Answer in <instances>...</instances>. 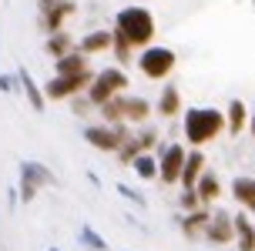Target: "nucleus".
<instances>
[{
  "mask_svg": "<svg viewBox=\"0 0 255 251\" xmlns=\"http://www.w3.org/2000/svg\"><path fill=\"white\" fill-rule=\"evenodd\" d=\"M245 127V104L242 100H232L229 104V131L232 134H242Z\"/></svg>",
  "mask_w": 255,
  "mask_h": 251,
  "instance_id": "412c9836",
  "label": "nucleus"
},
{
  "mask_svg": "<svg viewBox=\"0 0 255 251\" xmlns=\"http://www.w3.org/2000/svg\"><path fill=\"white\" fill-rule=\"evenodd\" d=\"M235 231H239V248L242 251H255V228L245 221L242 214L235 218Z\"/></svg>",
  "mask_w": 255,
  "mask_h": 251,
  "instance_id": "aec40b11",
  "label": "nucleus"
},
{
  "mask_svg": "<svg viewBox=\"0 0 255 251\" xmlns=\"http://www.w3.org/2000/svg\"><path fill=\"white\" fill-rule=\"evenodd\" d=\"M101 111H104L108 121H121V117H125V114H121V100H118V97H111L108 104H101Z\"/></svg>",
  "mask_w": 255,
  "mask_h": 251,
  "instance_id": "a878e982",
  "label": "nucleus"
},
{
  "mask_svg": "<svg viewBox=\"0 0 255 251\" xmlns=\"http://www.w3.org/2000/svg\"><path fill=\"white\" fill-rule=\"evenodd\" d=\"M128 131L125 127H84V141L94 144L98 151H118L125 144Z\"/></svg>",
  "mask_w": 255,
  "mask_h": 251,
  "instance_id": "0eeeda50",
  "label": "nucleus"
},
{
  "mask_svg": "<svg viewBox=\"0 0 255 251\" xmlns=\"http://www.w3.org/2000/svg\"><path fill=\"white\" fill-rule=\"evenodd\" d=\"M54 181H57V177H54L44 164H37V161H24V164H20V198H24V201H34L37 188L54 184Z\"/></svg>",
  "mask_w": 255,
  "mask_h": 251,
  "instance_id": "39448f33",
  "label": "nucleus"
},
{
  "mask_svg": "<svg viewBox=\"0 0 255 251\" xmlns=\"http://www.w3.org/2000/svg\"><path fill=\"white\" fill-rule=\"evenodd\" d=\"M13 84H10V77H0V90H10Z\"/></svg>",
  "mask_w": 255,
  "mask_h": 251,
  "instance_id": "c85d7f7f",
  "label": "nucleus"
},
{
  "mask_svg": "<svg viewBox=\"0 0 255 251\" xmlns=\"http://www.w3.org/2000/svg\"><path fill=\"white\" fill-rule=\"evenodd\" d=\"M178 107H181L178 87H165V94H161V100H158V114H161V117H175Z\"/></svg>",
  "mask_w": 255,
  "mask_h": 251,
  "instance_id": "f3484780",
  "label": "nucleus"
},
{
  "mask_svg": "<svg viewBox=\"0 0 255 251\" xmlns=\"http://www.w3.org/2000/svg\"><path fill=\"white\" fill-rule=\"evenodd\" d=\"M67 47H71V37H67V34H61V30L51 34V40H47V54H51V57H64Z\"/></svg>",
  "mask_w": 255,
  "mask_h": 251,
  "instance_id": "4be33fe9",
  "label": "nucleus"
},
{
  "mask_svg": "<svg viewBox=\"0 0 255 251\" xmlns=\"http://www.w3.org/2000/svg\"><path fill=\"white\" fill-rule=\"evenodd\" d=\"M232 191H235V198L242 201V208L255 211V181L252 177H235L232 181Z\"/></svg>",
  "mask_w": 255,
  "mask_h": 251,
  "instance_id": "4468645a",
  "label": "nucleus"
},
{
  "mask_svg": "<svg viewBox=\"0 0 255 251\" xmlns=\"http://www.w3.org/2000/svg\"><path fill=\"white\" fill-rule=\"evenodd\" d=\"M252 134H255V114H252Z\"/></svg>",
  "mask_w": 255,
  "mask_h": 251,
  "instance_id": "c756f323",
  "label": "nucleus"
},
{
  "mask_svg": "<svg viewBox=\"0 0 255 251\" xmlns=\"http://www.w3.org/2000/svg\"><path fill=\"white\" fill-rule=\"evenodd\" d=\"M202 171H205V154L191 151L188 161H185V171H181V184H185V188H198V177H202Z\"/></svg>",
  "mask_w": 255,
  "mask_h": 251,
  "instance_id": "9b49d317",
  "label": "nucleus"
},
{
  "mask_svg": "<svg viewBox=\"0 0 255 251\" xmlns=\"http://www.w3.org/2000/svg\"><path fill=\"white\" fill-rule=\"evenodd\" d=\"M57 74H88L84 54L77 50V54H64V57H57Z\"/></svg>",
  "mask_w": 255,
  "mask_h": 251,
  "instance_id": "2eb2a0df",
  "label": "nucleus"
},
{
  "mask_svg": "<svg viewBox=\"0 0 255 251\" xmlns=\"http://www.w3.org/2000/svg\"><path fill=\"white\" fill-rule=\"evenodd\" d=\"M208 221H212V214L202 211V208H195V211L185 218V235H188V238H198L202 231H208Z\"/></svg>",
  "mask_w": 255,
  "mask_h": 251,
  "instance_id": "dca6fc26",
  "label": "nucleus"
},
{
  "mask_svg": "<svg viewBox=\"0 0 255 251\" xmlns=\"http://www.w3.org/2000/svg\"><path fill=\"white\" fill-rule=\"evenodd\" d=\"M148 100H141V97H128V100H121V114H125L128 121H144L148 117Z\"/></svg>",
  "mask_w": 255,
  "mask_h": 251,
  "instance_id": "a211bd4d",
  "label": "nucleus"
},
{
  "mask_svg": "<svg viewBox=\"0 0 255 251\" xmlns=\"http://www.w3.org/2000/svg\"><path fill=\"white\" fill-rule=\"evenodd\" d=\"M222 131H229V117L215 107H191L185 114V134L195 148H202L208 141H215Z\"/></svg>",
  "mask_w": 255,
  "mask_h": 251,
  "instance_id": "f257e3e1",
  "label": "nucleus"
},
{
  "mask_svg": "<svg viewBox=\"0 0 255 251\" xmlns=\"http://www.w3.org/2000/svg\"><path fill=\"white\" fill-rule=\"evenodd\" d=\"M118 30H121L134 47L151 44V37H154V17H151V10H144V7H125V10L118 13Z\"/></svg>",
  "mask_w": 255,
  "mask_h": 251,
  "instance_id": "f03ea898",
  "label": "nucleus"
},
{
  "mask_svg": "<svg viewBox=\"0 0 255 251\" xmlns=\"http://www.w3.org/2000/svg\"><path fill=\"white\" fill-rule=\"evenodd\" d=\"M51 251H57V248H51Z\"/></svg>",
  "mask_w": 255,
  "mask_h": 251,
  "instance_id": "7c9ffc66",
  "label": "nucleus"
},
{
  "mask_svg": "<svg viewBox=\"0 0 255 251\" xmlns=\"http://www.w3.org/2000/svg\"><path fill=\"white\" fill-rule=\"evenodd\" d=\"M125 87H128V74H121L118 67L101 71V74L91 81V100H94V104H108L118 90H125Z\"/></svg>",
  "mask_w": 255,
  "mask_h": 251,
  "instance_id": "20e7f679",
  "label": "nucleus"
},
{
  "mask_svg": "<svg viewBox=\"0 0 255 251\" xmlns=\"http://www.w3.org/2000/svg\"><path fill=\"white\" fill-rule=\"evenodd\" d=\"M131 47H134V44H131L121 30H115V54L121 57V61H131Z\"/></svg>",
  "mask_w": 255,
  "mask_h": 251,
  "instance_id": "393cba45",
  "label": "nucleus"
},
{
  "mask_svg": "<svg viewBox=\"0 0 255 251\" xmlns=\"http://www.w3.org/2000/svg\"><path fill=\"white\" fill-rule=\"evenodd\" d=\"M91 251H94V248H91Z\"/></svg>",
  "mask_w": 255,
  "mask_h": 251,
  "instance_id": "2f4dec72",
  "label": "nucleus"
},
{
  "mask_svg": "<svg viewBox=\"0 0 255 251\" xmlns=\"http://www.w3.org/2000/svg\"><path fill=\"white\" fill-rule=\"evenodd\" d=\"M138 67H141V74L151 77V81L168 77V74H171V67H175V50H168V47H148L138 57Z\"/></svg>",
  "mask_w": 255,
  "mask_h": 251,
  "instance_id": "7ed1b4c3",
  "label": "nucleus"
},
{
  "mask_svg": "<svg viewBox=\"0 0 255 251\" xmlns=\"http://www.w3.org/2000/svg\"><path fill=\"white\" fill-rule=\"evenodd\" d=\"M134 171H138V174L144 177V181H148V177L158 174V164H154L151 154H138V158H134Z\"/></svg>",
  "mask_w": 255,
  "mask_h": 251,
  "instance_id": "5701e85b",
  "label": "nucleus"
},
{
  "mask_svg": "<svg viewBox=\"0 0 255 251\" xmlns=\"http://www.w3.org/2000/svg\"><path fill=\"white\" fill-rule=\"evenodd\" d=\"M208 238L215 241V245H229L232 238H239V231H235V221H232L229 214H222L218 211L212 221H208V231H205Z\"/></svg>",
  "mask_w": 255,
  "mask_h": 251,
  "instance_id": "9d476101",
  "label": "nucleus"
},
{
  "mask_svg": "<svg viewBox=\"0 0 255 251\" xmlns=\"http://www.w3.org/2000/svg\"><path fill=\"white\" fill-rule=\"evenodd\" d=\"M77 7L71 3V0H44V30H51V34H57L64 24V17H71Z\"/></svg>",
  "mask_w": 255,
  "mask_h": 251,
  "instance_id": "1a4fd4ad",
  "label": "nucleus"
},
{
  "mask_svg": "<svg viewBox=\"0 0 255 251\" xmlns=\"http://www.w3.org/2000/svg\"><path fill=\"white\" fill-rule=\"evenodd\" d=\"M81 241H84L88 248H94V251H104V248H108V245H104V238H101V235H98V231H94L91 225L81 228Z\"/></svg>",
  "mask_w": 255,
  "mask_h": 251,
  "instance_id": "b1692460",
  "label": "nucleus"
},
{
  "mask_svg": "<svg viewBox=\"0 0 255 251\" xmlns=\"http://www.w3.org/2000/svg\"><path fill=\"white\" fill-rule=\"evenodd\" d=\"M88 81H91V71L88 74H54L47 81L44 94H47V100H64V97H71V94H77Z\"/></svg>",
  "mask_w": 255,
  "mask_h": 251,
  "instance_id": "423d86ee",
  "label": "nucleus"
},
{
  "mask_svg": "<svg viewBox=\"0 0 255 251\" xmlns=\"http://www.w3.org/2000/svg\"><path fill=\"white\" fill-rule=\"evenodd\" d=\"M185 161H188V154H185L181 144L165 148V154H161V184H175V181H181Z\"/></svg>",
  "mask_w": 255,
  "mask_h": 251,
  "instance_id": "6e6552de",
  "label": "nucleus"
},
{
  "mask_svg": "<svg viewBox=\"0 0 255 251\" xmlns=\"http://www.w3.org/2000/svg\"><path fill=\"white\" fill-rule=\"evenodd\" d=\"M17 81H20V87H24V94H27V100H30V107H34V111H44V104H47V94H44V90L37 87V84H34V77L27 74L24 67H20V71H17Z\"/></svg>",
  "mask_w": 255,
  "mask_h": 251,
  "instance_id": "f8f14e48",
  "label": "nucleus"
},
{
  "mask_svg": "<svg viewBox=\"0 0 255 251\" xmlns=\"http://www.w3.org/2000/svg\"><path fill=\"white\" fill-rule=\"evenodd\" d=\"M138 144H141V151H144V148H151V144H154V131L141 134V138H138Z\"/></svg>",
  "mask_w": 255,
  "mask_h": 251,
  "instance_id": "cd10ccee",
  "label": "nucleus"
},
{
  "mask_svg": "<svg viewBox=\"0 0 255 251\" xmlns=\"http://www.w3.org/2000/svg\"><path fill=\"white\" fill-rule=\"evenodd\" d=\"M108 47H115V34L111 30H94V34H88V37L81 40V50L84 54H101Z\"/></svg>",
  "mask_w": 255,
  "mask_h": 251,
  "instance_id": "ddd939ff",
  "label": "nucleus"
},
{
  "mask_svg": "<svg viewBox=\"0 0 255 251\" xmlns=\"http://www.w3.org/2000/svg\"><path fill=\"white\" fill-rule=\"evenodd\" d=\"M118 191H121V194H125V198H128V201H134V204H138V208H144V204H148V201L141 198L138 191H131V188H125V184H121V188H118Z\"/></svg>",
  "mask_w": 255,
  "mask_h": 251,
  "instance_id": "bb28decb",
  "label": "nucleus"
},
{
  "mask_svg": "<svg viewBox=\"0 0 255 251\" xmlns=\"http://www.w3.org/2000/svg\"><path fill=\"white\" fill-rule=\"evenodd\" d=\"M218 194H222V184H218L215 174H202V177H198V198H202V204L215 201Z\"/></svg>",
  "mask_w": 255,
  "mask_h": 251,
  "instance_id": "6ab92c4d",
  "label": "nucleus"
}]
</instances>
